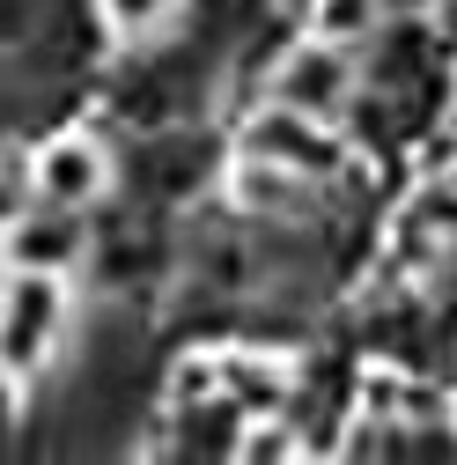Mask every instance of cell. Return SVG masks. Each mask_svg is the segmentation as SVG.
Returning <instances> with one entry per match:
<instances>
[{
    "mask_svg": "<svg viewBox=\"0 0 457 465\" xmlns=\"http://www.w3.org/2000/svg\"><path fill=\"white\" fill-rule=\"evenodd\" d=\"M67 332V288L60 273H37V266H8L0 281V370L30 377Z\"/></svg>",
    "mask_w": 457,
    "mask_h": 465,
    "instance_id": "1",
    "label": "cell"
},
{
    "mask_svg": "<svg viewBox=\"0 0 457 465\" xmlns=\"http://www.w3.org/2000/svg\"><path fill=\"white\" fill-rule=\"evenodd\" d=\"M355 96V60H347V45H296L288 60L273 67V104H288V111H310V119H332L339 104Z\"/></svg>",
    "mask_w": 457,
    "mask_h": 465,
    "instance_id": "2",
    "label": "cell"
},
{
    "mask_svg": "<svg viewBox=\"0 0 457 465\" xmlns=\"http://www.w3.org/2000/svg\"><path fill=\"white\" fill-rule=\"evenodd\" d=\"M244 155H266L280 170H296V178H325V170H339V141L317 134L310 111H288V104L258 111V119L244 126Z\"/></svg>",
    "mask_w": 457,
    "mask_h": 465,
    "instance_id": "3",
    "label": "cell"
},
{
    "mask_svg": "<svg viewBox=\"0 0 457 465\" xmlns=\"http://www.w3.org/2000/svg\"><path fill=\"white\" fill-rule=\"evenodd\" d=\"M103 185H111V155L89 134H52L30 163V193L52 200V207H89Z\"/></svg>",
    "mask_w": 457,
    "mask_h": 465,
    "instance_id": "4",
    "label": "cell"
},
{
    "mask_svg": "<svg viewBox=\"0 0 457 465\" xmlns=\"http://www.w3.org/2000/svg\"><path fill=\"white\" fill-rule=\"evenodd\" d=\"M82 259V207H52L37 200L30 214L8 222V266H37V273H60Z\"/></svg>",
    "mask_w": 457,
    "mask_h": 465,
    "instance_id": "5",
    "label": "cell"
},
{
    "mask_svg": "<svg viewBox=\"0 0 457 465\" xmlns=\"http://www.w3.org/2000/svg\"><path fill=\"white\" fill-rule=\"evenodd\" d=\"M221 391L244 406V414H280L288 399V370L266 362V355H221Z\"/></svg>",
    "mask_w": 457,
    "mask_h": 465,
    "instance_id": "6",
    "label": "cell"
},
{
    "mask_svg": "<svg viewBox=\"0 0 457 465\" xmlns=\"http://www.w3.org/2000/svg\"><path fill=\"white\" fill-rule=\"evenodd\" d=\"M376 23H384L376 0H317V8H310V30H317L325 45H362Z\"/></svg>",
    "mask_w": 457,
    "mask_h": 465,
    "instance_id": "7",
    "label": "cell"
},
{
    "mask_svg": "<svg viewBox=\"0 0 457 465\" xmlns=\"http://www.w3.org/2000/svg\"><path fill=\"white\" fill-rule=\"evenodd\" d=\"M170 8H178V0H96V15L119 30V37H148Z\"/></svg>",
    "mask_w": 457,
    "mask_h": 465,
    "instance_id": "8",
    "label": "cell"
},
{
    "mask_svg": "<svg viewBox=\"0 0 457 465\" xmlns=\"http://www.w3.org/2000/svg\"><path fill=\"white\" fill-rule=\"evenodd\" d=\"M376 8H384V15H435L442 0H376Z\"/></svg>",
    "mask_w": 457,
    "mask_h": 465,
    "instance_id": "9",
    "label": "cell"
}]
</instances>
